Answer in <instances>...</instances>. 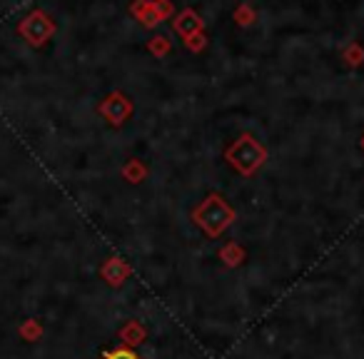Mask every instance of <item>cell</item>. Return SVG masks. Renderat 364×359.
I'll use <instances>...</instances> for the list:
<instances>
[{
  "label": "cell",
  "instance_id": "7a4b0ae2",
  "mask_svg": "<svg viewBox=\"0 0 364 359\" xmlns=\"http://www.w3.org/2000/svg\"><path fill=\"white\" fill-rule=\"evenodd\" d=\"M172 26H175V31L180 33L185 41L198 36V33H203V21H200V16L195 11H180L175 16V21H172Z\"/></svg>",
  "mask_w": 364,
  "mask_h": 359
},
{
  "label": "cell",
  "instance_id": "6da1fadb",
  "mask_svg": "<svg viewBox=\"0 0 364 359\" xmlns=\"http://www.w3.org/2000/svg\"><path fill=\"white\" fill-rule=\"evenodd\" d=\"M132 13L140 18L142 26L147 28H155L165 21L167 16H172V3L170 0H137L135 6H132Z\"/></svg>",
  "mask_w": 364,
  "mask_h": 359
},
{
  "label": "cell",
  "instance_id": "277c9868",
  "mask_svg": "<svg viewBox=\"0 0 364 359\" xmlns=\"http://www.w3.org/2000/svg\"><path fill=\"white\" fill-rule=\"evenodd\" d=\"M150 50L155 53L157 58H160V55H165V53L170 50V43H167V38H165V36H155V38L150 41Z\"/></svg>",
  "mask_w": 364,
  "mask_h": 359
},
{
  "label": "cell",
  "instance_id": "5b68a950",
  "mask_svg": "<svg viewBox=\"0 0 364 359\" xmlns=\"http://www.w3.org/2000/svg\"><path fill=\"white\" fill-rule=\"evenodd\" d=\"M205 41H208V38H205L203 33H198V36L188 38V41H185V45H188L190 50H195V53H198V50H203V48H205Z\"/></svg>",
  "mask_w": 364,
  "mask_h": 359
},
{
  "label": "cell",
  "instance_id": "3957f363",
  "mask_svg": "<svg viewBox=\"0 0 364 359\" xmlns=\"http://www.w3.org/2000/svg\"><path fill=\"white\" fill-rule=\"evenodd\" d=\"M235 21H237L240 26H252V23H255V13H252V8L240 6L237 11H235Z\"/></svg>",
  "mask_w": 364,
  "mask_h": 359
}]
</instances>
